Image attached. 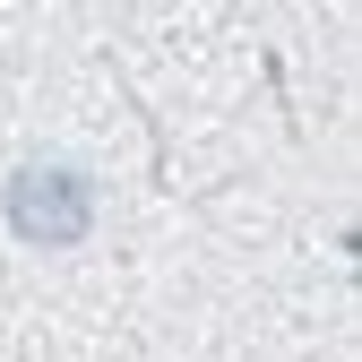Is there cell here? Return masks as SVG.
Wrapping results in <instances>:
<instances>
[{"mask_svg":"<svg viewBox=\"0 0 362 362\" xmlns=\"http://www.w3.org/2000/svg\"><path fill=\"white\" fill-rule=\"evenodd\" d=\"M0 216H9L18 242L69 250V242H86V224H95V181H86L69 156H26L9 173V190H0Z\"/></svg>","mask_w":362,"mask_h":362,"instance_id":"obj_1","label":"cell"}]
</instances>
